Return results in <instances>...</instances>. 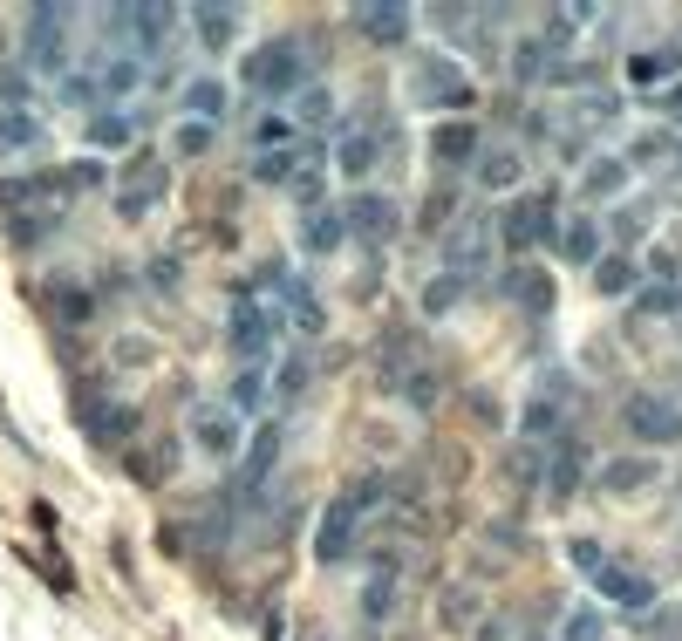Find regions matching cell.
Segmentation results:
<instances>
[{
	"mask_svg": "<svg viewBox=\"0 0 682 641\" xmlns=\"http://www.w3.org/2000/svg\"><path fill=\"white\" fill-rule=\"evenodd\" d=\"M301 76H307L301 41H266L260 55L246 62V82H253V89H273V96H287V89H294Z\"/></svg>",
	"mask_w": 682,
	"mask_h": 641,
	"instance_id": "cell-1",
	"label": "cell"
},
{
	"mask_svg": "<svg viewBox=\"0 0 682 641\" xmlns=\"http://www.w3.org/2000/svg\"><path fill=\"white\" fill-rule=\"evenodd\" d=\"M628 430L642 444H682V403L676 396H635L628 403Z\"/></svg>",
	"mask_w": 682,
	"mask_h": 641,
	"instance_id": "cell-2",
	"label": "cell"
},
{
	"mask_svg": "<svg viewBox=\"0 0 682 641\" xmlns=\"http://www.w3.org/2000/svg\"><path fill=\"white\" fill-rule=\"evenodd\" d=\"M587 580H594V594H601L607 607H655V587H648L642 573H628V566H614V560H601V566H587Z\"/></svg>",
	"mask_w": 682,
	"mask_h": 641,
	"instance_id": "cell-3",
	"label": "cell"
},
{
	"mask_svg": "<svg viewBox=\"0 0 682 641\" xmlns=\"http://www.w3.org/2000/svg\"><path fill=\"white\" fill-rule=\"evenodd\" d=\"M62 55H69V14L62 7H35V21H28V62L35 69H62Z\"/></svg>",
	"mask_w": 682,
	"mask_h": 641,
	"instance_id": "cell-4",
	"label": "cell"
},
{
	"mask_svg": "<svg viewBox=\"0 0 682 641\" xmlns=\"http://www.w3.org/2000/svg\"><path fill=\"white\" fill-rule=\"evenodd\" d=\"M273 335H280V314H266L260 301H239V307H232V348H239L246 362H260L266 348H273Z\"/></svg>",
	"mask_w": 682,
	"mask_h": 641,
	"instance_id": "cell-5",
	"label": "cell"
},
{
	"mask_svg": "<svg viewBox=\"0 0 682 641\" xmlns=\"http://www.w3.org/2000/svg\"><path fill=\"white\" fill-rule=\"evenodd\" d=\"M546 232H553V198H546V191H526V198L505 205V239H512V246H532V239H546Z\"/></svg>",
	"mask_w": 682,
	"mask_h": 641,
	"instance_id": "cell-6",
	"label": "cell"
},
{
	"mask_svg": "<svg viewBox=\"0 0 682 641\" xmlns=\"http://www.w3.org/2000/svg\"><path fill=\"white\" fill-rule=\"evenodd\" d=\"M355 526H362V512L348 505V498H335L328 512H321V532H314V553L335 566V560H348V546H355Z\"/></svg>",
	"mask_w": 682,
	"mask_h": 641,
	"instance_id": "cell-7",
	"label": "cell"
},
{
	"mask_svg": "<svg viewBox=\"0 0 682 641\" xmlns=\"http://www.w3.org/2000/svg\"><path fill=\"white\" fill-rule=\"evenodd\" d=\"M485 253H492V226L464 219L457 232H444V260H451L457 280H464V273H478V266H485Z\"/></svg>",
	"mask_w": 682,
	"mask_h": 641,
	"instance_id": "cell-8",
	"label": "cell"
},
{
	"mask_svg": "<svg viewBox=\"0 0 682 641\" xmlns=\"http://www.w3.org/2000/svg\"><path fill=\"white\" fill-rule=\"evenodd\" d=\"M417 96L423 103H451V110H464V103H471V82L457 76L451 62H423L417 69Z\"/></svg>",
	"mask_w": 682,
	"mask_h": 641,
	"instance_id": "cell-9",
	"label": "cell"
},
{
	"mask_svg": "<svg viewBox=\"0 0 682 641\" xmlns=\"http://www.w3.org/2000/svg\"><path fill=\"white\" fill-rule=\"evenodd\" d=\"M580 471H587V444L580 437H560L553 444V464H546V491L553 498H573L580 491Z\"/></svg>",
	"mask_w": 682,
	"mask_h": 641,
	"instance_id": "cell-10",
	"label": "cell"
},
{
	"mask_svg": "<svg viewBox=\"0 0 682 641\" xmlns=\"http://www.w3.org/2000/svg\"><path fill=\"white\" fill-rule=\"evenodd\" d=\"M341 226H355V232H376V239H389V232H396V198H376V191L348 198Z\"/></svg>",
	"mask_w": 682,
	"mask_h": 641,
	"instance_id": "cell-11",
	"label": "cell"
},
{
	"mask_svg": "<svg viewBox=\"0 0 682 641\" xmlns=\"http://www.w3.org/2000/svg\"><path fill=\"white\" fill-rule=\"evenodd\" d=\"M198 444H205L212 457H232L239 451V416L219 410V403H205V410H198Z\"/></svg>",
	"mask_w": 682,
	"mask_h": 641,
	"instance_id": "cell-12",
	"label": "cell"
},
{
	"mask_svg": "<svg viewBox=\"0 0 682 641\" xmlns=\"http://www.w3.org/2000/svg\"><path fill=\"white\" fill-rule=\"evenodd\" d=\"M246 444H253V451H246V464H239V485L253 491V485L266 478V471H273V457H280V423H266V430H253Z\"/></svg>",
	"mask_w": 682,
	"mask_h": 641,
	"instance_id": "cell-13",
	"label": "cell"
},
{
	"mask_svg": "<svg viewBox=\"0 0 682 641\" xmlns=\"http://www.w3.org/2000/svg\"><path fill=\"white\" fill-rule=\"evenodd\" d=\"M655 485V457H614L601 464V491H642Z\"/></svg>",
	"mask_w": 682,
	"mask_h": 641,
	"instance_id": "cell-14",
	"label": "cell"
},
{
	"mask_svg": "<svg viewBox=\"0 0 682 641\" xmlns=\"http://www.w3.org/2000/svg\"><path fill=\"white\" fill-rule=\"evenodd\" d=\"M185 110L198 116L205 130H212V123L226 116V82H219V76H198V82H191V89H185Z\"/></svg>",
	"mask_w": 682,
	"mask_h": 641,
	"instance_id": "cell-15",
	"label": "cell"
},
{
	"mask_svg": "<svg viewBox=\"0 0 682 641\" xmlns=\"http://www.w3.org/2000/svg\"><path fill=\"white\" fill-rule=\"evenodd\" d=\"M130 171H137V185L123 191L116 205H123V219H144V212H151V198L164 191V171H157V164H130Z\"/></svg>",
	"mask_w": 682,
	"mask_h": 641,
	"instance_id": "cell-16",
	"label": "cell"
},
{
	"mask_svg": "<svg viewBox=\"0 0 682 641\" xmlns=\"http://www.w3.org/2000/svg\"><path fill=\"white\" fill-rule=\"evenodd\" d=\"M594 287H601L607 301H621V294L635 287V260H628V253H607V260H594Z\"/></svg>",
	"mask_w": 682,
	"mask_h": 641,
	"instance_id": "cell-17",
	"label": "cell"
},
{
	"mask_svg": "<svg viewBox=\"0 0 682 641\" xmlns=\"http://www.w3.org/2000/svg\"><path fill=\"white\" fill-rule=\"evenodd\" d=\"M505 294H512V301H526L532 314H539V307H553V287H546L532 266H512V273H505Z\"/></svg>",
	"mask_w": 682,
	"mask_h": 641,
	"instance_id": "cell-18",
	"label": "cell"
},
{
	"mask_svg": "<svg viewBox=\"0 0 682 641\" xmlns=\"http://www.w3.org/2000/svg\"><path fill=\"white\" fill-rule=\"evenodd\" d=\"M560 253H567L573 266H594V260H601V226H587V219H580V226H567Z\"/></svg>",
	"mask_w": 682,
	"mask_h": 641,
	"instance_id": "cell-19",
	"label": "cell"
},
{
	"mask_svg": "<svg viewBox=\"0 0 682 641\" xmlns=\"http://www.w3.org/2000/svg\"><path fill=\"white\" fill-rule=\"evenodd\" d=\"M362 28H369L376 41H403V35H410V7H369Z\"/></svg>",
	"mask_w": 682,
	"mask_h": 641,
	"instance_id": "cell-20",
	"label": "cell"
},
{
	"mask_svg": "<svg viewBox=\"0 0 682 641\" xmlns=\"http://www.w3.org/2000/svg\"><path fill=\"white\" fill-rule=\"evenodd\" d=\"M621 185H628V164H621V157H601V164H587V198H614Z\"/></svg>",
	"mask_w": 682,
	"mask_h": 641,
	"instance_id": "cell-21",
	"label": "cell"
},
{
	"mask_svg": "<svg viewBox=\"0 0 682 641\" xmlns=\"http://www.w3.org/2000/svg\"><path fill=\"white\" fill-rule=\"evenodd\" d=\"M471 151H478V130H471V123H451V130H437V157H444V164H464Z\"/></svg>",
	"mask_w": 682,
	"mask_h": 641,
	"instance_id": "cell-22",
	"label": "cell"
},
{
	"mask_svg": "<svg viewBox=\"0 0 682 641\" xmlns=\"http://www.w3.org/2000/svg\"><path fill=\"white\" fill-rule=\"evenodd\" d=\"M341 239H348L341 212H314V219H307V246H314V253H335Z\"/></svg>",
	"mask_w": 682,
	"mask_h": 641,
	"instance_id": "cell-23",
	"label": "cell"
},
{
	"mask_svg": "<svg viewBox=\"0 0 682 641\" xmlns=\"http://www.w3.org/2000/svg\"><path fill=\"white\" fill-rule=\"evenodd\" d=\"M89 144H103V151H116V144H130V116L103 110L96 123H89Z\"/></svg>",
	"mask_w": 682,
	"mask_h": 641,
	"instance_id": "cell-24",
	"label": "cell"
},
{
	"mask_svg": "<svg viewBox=\"0 0 682 641\" xmlns=\"http://www.w3.org/2000/svg\"><path fill=\"white\" fill-rule=\"evenodd\" d=\"M369 164H376V144H369V137H348V144H341V171H348V178H369Z\"/></svg>",
	"mask_w": 682,
	"mask_h": 641,
	"instance_id": "cell-25",
	"label": "cell"
},
{
	"mask_svg": "<svg viewBox=\"0 0 682 641\" xmlns=\"http://www.w3.org/2000/svg\"><path fill=\"white\" fill-rule=\"evenodd\" d=\"M676 76V48H662V55H635V82H669Z\"/></svg>",
	"mask_w": 682,
	"mask_h": 641,
	"instance_id": "cell-26",
	"label": "cell"
},
{
	"mask_svg": "<svg viewBox=\"0 0 682 641\" xmlns=\"http://www.w3.org/2000/svg\"><path fill=\"white\" fill-rule=\"evenodd\" d=\"M601 635H607L601 607H580V614H573V621H567V635H560V641H601Z\"/></svg>",
	"mask_w": 682,
	"mask_h": 641,
	"instance_id": "cell-27",
	"label": "cell"
},
{
	"mask_svg": "<svg viewBox=\"0 0 682 641\" xmlns=\"http://www.w3.org/2000/svg\"><path fill=\"white\" fill-rule=\"evenodd\" d=\"M41 130L28 123V110H0V144H35Z\"/></svg>",
	"mask_w": 682,
	"mask_h": 641,
	"instance_id": "cell-28",
	"label": "cell"
},
{
	"mask_svg": "<svg viewBox=\"0 0 682 641\" xmlns=\"http://www.w3.org/2000/svg\"><path fill=\"white\" fill-rule=\"evenodd\" d=\"M478 178H485V185H498V191H505V185H512V178H519V157H512V151L485 157V164H478Z\"/></svg>",
	"mask_w": 682,
	"mask_h": 641,
	"instance_id": "cell-29",
	"label": "cell"
},
{
	"mask_svg": "<svg viewBox=\"0 0 682 641\" xmlns=\"http://www.w3.org/2000/svg\"><path fill=\"white\" fill-rule=\"evenodd\" d=\"M253 178H260V185H280V178H294V157L287 151H273V157H253Z\"/></svg>",
	"mask_w": 682,
	"mask_h": 641,
	"instance_id": "cell-30",
	"label": "cell"
},
{
	"mask_svg": "<svg viewBox=\"0 0 682 641\" xmlns=\"http://www.w3.org/2000/svg\"><path fill=\"white\" fill-rule=\"evenodd\" d=\"M130 21H137V35H144V48H157V41L171 35V14H157V7H137Z\"/></svg>",
	"mask_w": 682,
	"mask_h": 641,
	"instance_id": "cell-31",
	"label": "cell"
},
{
	"mask_svg": "<svg viewBox=\"0 0 682 641\" xmlns=\"http://www.w3.org/2000/svg\"><path fill=\"white\" fill-rule=\"evenodd\" d=\"M280 396H287V403L307 396V355H287V362H280Z\"/></svg>",
	"mask_w": 682,
	"mask_h": 641,
	"instance_id": "cell-32",
	"label": "cell"
},
{
	"mask_svg": "<svg viewBox=\"0 0 682 641\" xmlns=\"http://www.w3.org/2000/svg\"><path fill=\"white\" fill-rule=\"evenodd\" d=\"M260 396H266V382H260V369H246V376L232 382V416H239V410H253V403H260Z\"/></svg>",
	"mask_w": 682,
	"mask_h": 641,
	"instance_id": "cell-33",
	"label": "cell"
},
{
	"mask_svg": "<svg viewBox=\"0 0 682 641\" xmlns=\"http://www.w3.org/2000/svg\"><path fill=\"white\" fill-rule=\"evenodd\" d=\"M457 294H464V287H457V273H444V280H430V294H423V307H430V314H444V307H451Z\"/></svg>",
	"mask_w": 682,
	"mask_h": 641,
	"instance_id": "cell-34",
	"label": "cell"
},
{
	"mask_svg": "<svg viewBox=\"0 0 682 641\" xmlns=\"http://www.w3.org/2000/svg\"><path fill=\"white\" fill-rule=\"evenodd\" d=\"M328 116H335V96L307 89V96H301V123H328Z\"/></svg>",
	"mask_w": 682,
	"mask_h": 641,
	"instance_id": "cell-35",
	"label": "cell"
},
{
	"mask_svg": "<svg viewBox=\"0 0 682 641\" xmlns=\"http://www.w3.org/2000/svg\"><path fill=\"white\" fill-rule=\"evenodd\" d=\"M198 35L212 41V48H219V41H232V14H198Z\"/></svg>",
	"mask_w": 682,
	"mask_h": 641,
	"instance_id": "cell-36",
	"label": "cell"
},
{
	"mask_svg": "<svg viewBox=\"0 0 682 641\" xmlns=\"http://www.w3.org/2000/svg\"><path fill=\"white\" fill-rule=\"evenodd\" d=\"M287 137H294V123H287V116H266V123H260V144H287Z\"/></svg>",
	"mask_w": 682,
	"mask_h": 641,
	"instance_id": "cell-37",
	"label": "cell"
},
{
	"mask_svg": "<svg viewBox=\"0 0 682 641\" xmlns=\"http://www.w3.org/2000/svg\"><path fill=\"white\" fill-rule=\"evenodd\" d=\"M205 144H212V130H205V123H185V130H178V151H205Z\"/></svg>",
	"mask_w": 682,
	"mask_h": 641,
	"instance_id": "cell-38",
	"label": "cell"
},
{
	"mask_svg": "<svg viewBox=\"0 0 682 641\" xmlns=\"http://www.w3.org/2000/svg\"><path fill=\"white\" fill-rule=\"evenodd\" d=\"M553 416H560L553 403H532V410H526V430H532V437H539V430H553Z\"/></svg>",
	"mask_w": 682,
	"mask_h": 641,
	"instance_id": "cell-39",
	"label": "cell"
},
{
	"mask_svg": "<svg viewBox=\"0 0 682 641\" xmlns=\"http://www.w3.org/2000/svg\"><path fill=\"white\" fill-rule=\"evenodd\" d=\"M103 82H110V89H130V82H137V62H116V69H103Z\"/></svg>",
	"mask_w": 682,
	"mask_h": 641,
	"instance_id": "cell-40",
	"label": "cell"
},
{
	"mask_svg": "<svg viewBox=\"0 0 682 641\" xmlns=\"http://www.w3.org/2000/svg\"><path fill=\"white\" fill-rule=\"evenodd\" d=\"M669 110H676V116H682V89H669Z\"/></svg>",
	"mask_w": 682,
	"mask_h": 641,
	"instance_id": "cell-41",
	"label": "cell"
},
{
	"mask_svg": "<svg viewBox=\"0 0 682 641\" xmlns=\"http://www.w3.org/2000/svg\"><path fill=\"white\" fill-rule=\"evenodd\" d=\"M676 157H682V151H676Z\"/></svg>",
	"mask_w": 682,
	"mask_h": 641,
	"instance_id": "cell-42",
	"label": "cell"
}]
</instances>
